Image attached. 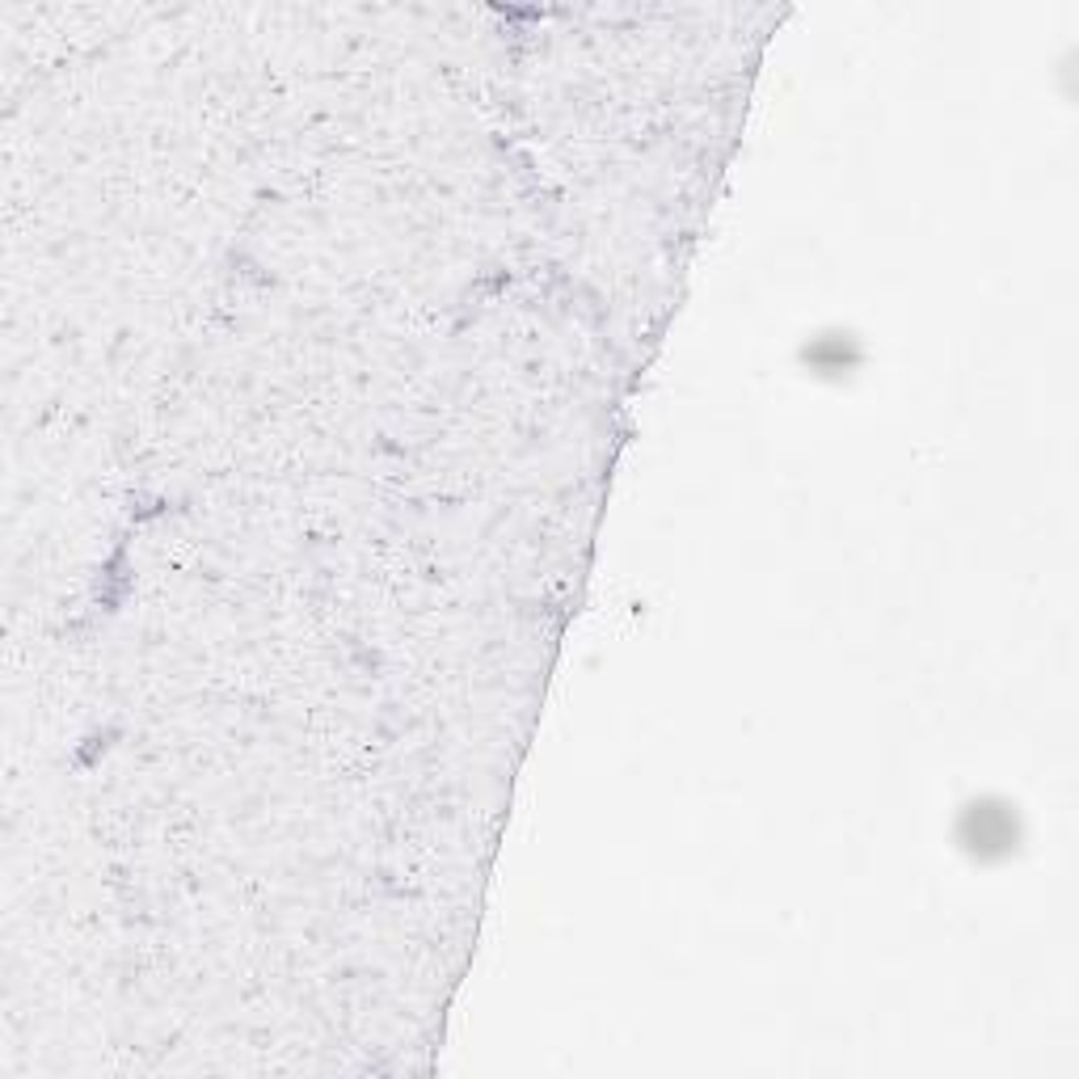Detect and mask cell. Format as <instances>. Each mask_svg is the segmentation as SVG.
<instances>
[{
    "mask_svg": "<svg viewBox=\"0 0 1079 1079\" xmlns=\"http://www.w3.org/2000/svg\"><path fill=\"white\" fill-rule=\"evenodd\" d=\"M966 818H970V823H978V835H961L966 844H974V839H991V844H999V852L1016 847L1012 810H978V805H974Z\"/></svg>",
    "mask_w": 1079,
    "mask_h": 1079,
    "instance_id": "6da1fadb",
    "label": "cell"
}]
</instances>
